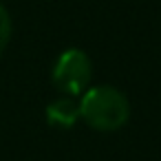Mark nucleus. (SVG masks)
I'll list each match as a JSON object with an SVG mask.
<instances>
[{
	"label": "nucleus",
	"mask_w": 161,
	"mask_h": 161,
	"mask_svg": "<svg viewBox=\"0 0 161 161\" xmlns=\"http://www.w3.org/2000/svg\"><path fill=\"white\" fill-rule=\"evenodd\" d=\"M51 82L62 95L80 97L93 82V62L82 49H64L51 69Z\"/></svg>",
	"instance_id": "2"
},
{
	"label": "nucleus",
	"mask_w": 161,
	"mask_h": 161,
	"mask_svg": "<svg viewBox=\"0 0 161 161\" xmlns=\"http://www.w3.org/2000/svg\"><path fill=\"white\" fill-rule=\"evenodd\" d=\"M44 115H47L49 126L69 130L80 121V99L71 95H60L58 99L49 102Z\"/></svg>",
	"instance_id": "3"
},
{
	"label": "nucleus",
	"mask_w": 161,
	"mask_h": 161,
	"mask_svg": "<svg viewBox=\"0 0 161 161\" xmlns=\"http://www.w3.org/2000/svg\"><path fill=\"white\" fill-rule=\"evenodd\" d=\"M80 119L99 132H115L124 128L130 119L128 97L108 84L88 86L80 97Z\"/></svg>",
	"instance_id": "1"
},
{
	"label": "nucleus",
	"mask_w": 161,
	"mask_h": 161,
	"mask_svg": "<svg viewBox=\"0 0 161 161\" xmlns=\"http://www.w3.org/2000/svg\"><path fill=\"white\" fill-rule=\"evenodd\" d=\"M11 31H14V25H11V16L7 11V7L0 3V55L5 53L9 40H11Z\"/></svg>",
	"instance_id": "4"
}]
</instances>
